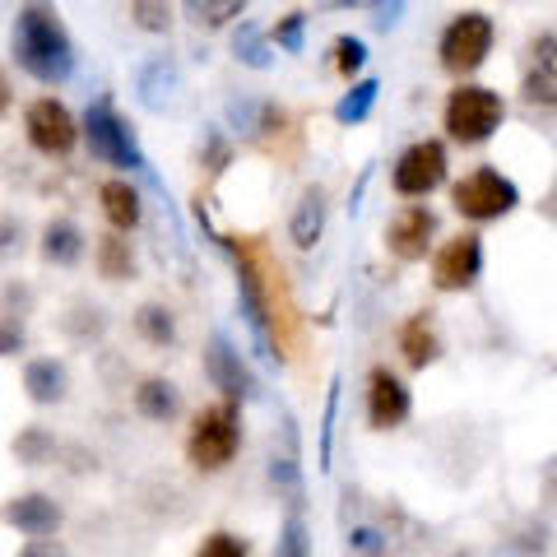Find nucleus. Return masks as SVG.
<instances>
[{
  "instance_id": "5701e85b",
  "label": "nucleus",
  "mask_w": 557,
  "mask_h": 557,
  "mask_svg": "<svg viewBox=\"0 0 557 557\" xmlns=\"http://www.w3.org/2000/svg\"><path fill=\"white\" fill-rule=\"evenodd\" d=\"M98 274L102 278H131L135 270V256H131V242H121V237H98Z\"/></svg>"
},
{
  "instance_id": "39448f33",
  "label": "nucleus",
  "mask_w": 557,
  "mask_h": 557,
  "mask_svg": "<svg viewBox=\"0 0 557 557\" xmlns=\"http://www.w3.org/2000/svg\"><path fill=\"white\" fill-rule=\"evenodd\" d=\"M450 205L474 223H493V219L511 214V209L520 205V190L502 177V172L479 168V172H469V177H460L456 186H450Z\"/></svg>"
},
{
  "instance_id": "412c9836",
  "label": "nucleus",
  "mask_w": 557,
  "mask_h": 557,
  "mask_svg": "<svg viewBox=\"0 0 557 557\" xmlns=\"http://www.w3.org/2000/svg\"><path fill=\"white\" fill-rule=\"evenodd\" d=\"M177 386H172V381H159V376H149L145 386L135 391V409L145 413V418H153V423H168L172 413H177Z\"/></svg>"
},
{
  "instance_id": "6e6552de",
  "label": "nucleus",
  "mask_w": 557,
  "mask_h": 557,
  "mask_svg": "<svg viewBox=\"0 0 557 557\" xmlns=\"http://www.w3.org/2000/svg\"><path fill=\"white\" fill-rule=\"evenodd\" d=\"M391 182H395L399 196H409V200L437 190L446 182V149H442V139H418V145H409L405 153H399Z\"/></svg>"
},
{
  "instance_id": "c85d7f7f",
  "label": "nucleus",
  "mask_w": 557,
  "mask_h": 557,
  "mask_svg": "<svg viewBox=\"0 0 557 557\" xmlns=\"http://www.w3.org/2000/svg\"><path fill=\"white\" fill-rule=\"evenodd\" d=\"M247 553H251L247 539H237V534H228V530L209 534L205 544H200V557H247Z\"/></svg>"
},
{
  "instance_id": "cd10ccee",
  "label": "nucleus",
  "mask_w": 557,
  "mask_h": 557,
  "mask_svg": "<svg viewBox=\"0 0 557 557\" xmlns=\"http://www.w3.org/2000/svg\"><path fill=\"white\" fill-rule=\"evenodd\" d=\"M362 65H368V47H362L358 38H339L335 42V70H339V75L354 79Z\"/></svg>"
},
{
  "instance_id": "a211bd4d",
  "label": "nucleus",
  "mask_w": 557,
  "mask_h": 557,
  "mask_svg": "<svg viewBox=\"0 0 557 557\" xmlns=\"http://www.w3.org/2000/svg\"><path fill=\"white\" fill-rule=\"evenodd\" d=\"M98 200H102V214H108L112 228L131 233L135 223H139V196L131 190V182H116V177H112V182H102Z\"/></svg>"
},
{
  "instance_id": "aec40b11",
  "label": "nucleus",
  "mask_w": 557,
  "mask_h": 557,
  "mask_svg": "<svg viewBox=\"0 0 557 557\" xmlns=\"http://www.w3.org/2000/svg\"><path fill=\"white\" fill-rule=\"evenodd\" d=\"M24 391L38 399V405H57V399L65 395V372H61V362H51V358L28 362V368H24Z\"/></svg>"
},
{
  "instance_id": "72a5a7b5",
  "label": "nucleus",
  "mask_w": 557,
  "mask_h": 557,
  "mask_svg": "<svg viewBox=\"0 0 557 557\" xmlns=\"http://www.w3.org/2000/svg\"><path fill=\"white\" fill-rule=\"evenodd\" d=\"M321 5H330V10H344V5H358V10H376L381 0H321Z\"/></svg>"
},
{
  "instance_id": "9b49d317",
  "label": "nucleus",
  "mask_w": 557,
  "mask_h": 557,
  "mask_svg": "<svg viewBox=\"0 0 557 557\" xmlns=\"http://www.w3.org/2000/svg\"><path fill=\"white\" fill-rule=\"evenodd\" d=\"M479 270H483V247H479V237H469V233L442 242V251L432 256V284L442 293L469 288L479 278Z\"/></svg>"
},
{
  "instance_id": "bb28decb",
  "label": "nucleus",
  "mask_w": 557,
  "mask_h": 557,
  "mask_svg": "<svg viewBox=\"0 0 557 557\" xmlns=\"http://www.w3.org/2000/svg\"><path fill=\"white\" fill-rule=\"evenodd\" d=\"M131 20L145 28V33H168L172 5H168V0H135V5H131Z\"/></svg>"
},
{
  "instance_id": "b1692460",
  "label": "nucleus",
  "mask_w": 557,
  "mask_h": 557,
  "mask_svg": "<svg viewBox=\"0 0 557 557\" xmlns=\"http://www.w3.org/2000/svg\"><path fill=\"white\" fill-rule=\"evenodd\" d=\"M182 5L200 28H223V24H233L237 14L247 10V0H182Z\"/></svg>"
},
{
  "instance_id": "ddd939ff",
  "label": "nucleus",
  "mask_w": 557,
  "mask_h": 557,
  "mask_svg": "<svg viewBox=\"0 0 557 557\" xmlns=\"http://www.w3.org/2000/svg\"><path fill=\"white\" fill-rule=\"evenodd\" d=\"M432 233H437V219H432V209L409 205V209H399V214L391 219L386 247H391V256H399V260H423L428 247H432Z\"/></svg>"
},
{
  "instance_id": "2eb2a0df",
  "label": "nucleus",
  "mask_w": 557,
  "mask_h": 557,
  "mask_svg": "<svg viewBox=\"0 0 557 557\" xmlns=\"http://www.w3.org/2000/svg\"><path fill=\"white\" fill-rule=\"evenodd\" d=\"M5 516H10V525L20 534H28V539H47V534H57V525H61V507L51 497H42V493L14 497Z\"/></svg>"
},
{
  "instance_id": "dca6fc26",
  "label": "nucleus",
  "mask_w": 557,
  "mask_h": 557,
  "mask_svg": "<svg viewBox=\"0 0 557 557\" xmlns=\"http://www.w3.org/2000/svg\"><path fill=\"white\" fill-rule=\"evenodd\" d=\"M321 228H325V196H321V186H307L302 200H298V209H293V219H288L293 247L311 251V247L321 242Z\"/></svg>"
},
{
  "instance_id": "6ab92c4d",
  "label": "nucleus",
  "mask_w": 557,
  "mask_h": 557,
  "mask_svg": "<svg viewBox=\"0 0 557 557\" xmlns=\"http://www.w3.org/2000/svg\"><path fill=\"white\" fill-rule=\"evenodd\" d=\"M42 256L51 260V265H75V260L84 256V233H79L70 219L47 223V233H42Z\"/></svg>"
},
{
  "instance_id": "20e7f679",
  "label": "nucleus",
  "mask_w": 557,
  "mask_h": 557,
  "mask_svg": "<svg viewBox=\"0 0 557 557\" xmlns=\"http://www.w3.org/2000/svg\"><path fill=\"white\" fill-rule=\"evenodd\" d=\"M502 98L493 89H483V84H460L456 94L446 102V131L450 139H460V145H483V139H493V131L502 126Z\"/></svg>"
},
{
  "instance_id": "4468645a",
  "label": "nucleus",
  "mask_w": 557,
  "mask_h": 557,
  "mask_svg": "<svg viewBox=\"0 0 557 557\" xmlns=\"http://www.w3.org/2000/svg\"><path fill=\"white\" fill-rule=\"evenodd\" d=\"M205 368H209V381L223 391V395H233V399H247L251 391H256V381H251V372L242 368V358L228 348V339L223 335H214L209 339V354H205Z\"/></svg>"
},
{
  "instance_id": "7ed1b4c3",
  "label": "nucleus",
  "mask_w": 557,
  "mask_h": 557,
  "mask_svg": "<svg viewBox=\"0 0 557 557\" xmlns=\"http://www.w3.org/2000/svg\"><path fill=\"white\" fill-rule=\"evenodd\" d=\"M242 446V428H237V399L228 395L223 405H209L196 413L190 423V437H186V456L196 469H223L233 465Z\"/></svg>"
},
{
  "instance_id": "393cba45",
  "label": "nucleus",
  "mask_w": 557,
  "mask_h": 557,
  "mask_svg": "<svg viewBox=\"0 0 557 557\" xmlns=\"http://www.w3.org/2000/svg\"><path fill=\"white\" fill-rule=\"evenodd\" d=\"M233 51H237V61H247L256 70H265L270 65V47H265V33H260L256 24H242L233 33Z\"/></svg>"
},
{
  "instance_id": "f03ea898",
  "label": "nucleus",
  "mask_w": 557,
  "mask_h": 557,
  "mask_svg": "<svg viewBox=\"0 0 557 557\" xmlns=\"http://www.w3.org/2000/svg\"><path fill=\"white\" fill-rule=\"evenodd\" d=\"M14 61L38 84H65L70 70H75V47H70L61 20L47 5H24L20 20H14Z\"/></svg>"
},
{
  "instance_id": "f3484780",
  "label": "nucleus",
  "mask_w": 557,
  "mask_h": 557,
  "mask_svg": "<svg viewBox=\"0 0 557 557\" xmlns=\"http://www.w3.org/2000/svg\"><path fill=\"white\" fill-rule=\"evenodd\" d=\"M399 354H405L409 368H428V362L437 358V330H432L428 311H418V317L405 321V330H399Z\"/></svg>"
},
{
  "instance_id": "9d476101",
  "label": "nucleus",
  "mask_w": 557,
  "mask_h": 557,
  "mask_svg": "<svg viewBox=\"0 0 557 557\" xmlns=\"http://www.w3.org/2000/svg\"><path fill=\"white\" fill-rule=\"evenodd\" d=\"M520 94H525L530 108H557V33H539V38H530Z\"/></svg>"
},
{
  "instance_id": "423d86ee",
  "label": "nucleus",
  "mask_w": 557,
  "mask_h": 557,
  "mask_svg": "<svg viewBox=\"0 0 557 557\" xmlns=\"http://www.w3.org/2000/svg\"><path fill=\"white\" fill-rule=\"evenodd\" d=\"M487 51H493V20L479 10L456 14L450 28L442 33V65L450 75H474V70L487 61Z\"/></svg>"
},
{
  "instance_id": "2f4dec72",
  "label": "nucleus",
  "mask_w": 557,
  "mask_h": 557,
  "mask_svg": "<svg viewBox=\"0 0 557 557\" xmlns=\"http://www.w3.org/2000/svg\"><path fill=\"white\" fill-rule=\"evenodd\" d=\"M348 548H358V553H381L386 544H381L376 530H354V534H348Z\"/></svg>"
},
{
  "instance_id": "4be33fe9",
  "label": "nucleus",
  "mask_w": 557,
  "mask_h": 557,
  "mask_svg": "<svg viewBox=\"0 0 557 557\" xmlns=\"http://www.w3.org/2000/svg\"><path fill=\"white\" fill-rule=\"evenodd\" d=\"M376 94H381L376 79H358L354 89H348V94L335 102V121H339V126H358V121H368Z\"/></svg>"
},
{
  "instance_id": "1a4fd4ad",
  "label": "nucleus",
  "mask_w": 557,
  "mask_h": 557,
  "mask_svg": "<svg viewBox=\"0 0 557 557\" xmlns=\"http://www.w3.org/2000/svg\"><path fill=\"white\" fill-rule=\"evenodd\" d=\"M24 131H28V145L38 149V153H70L75 149V139H79V126H75V116H70L65 102L57 98H38L33 108L24 112Z\"/></svg>"
},
{
  "instance_id": "f257e3e1",
  "label": "nucleus",
  "mask_w": 557,
  "mask_h": 557,
  "mask_svg": "<svg viewBox=\"0 0 557 557\" xmlns=\"http://www.w3.org/2000/svg\"><path fill=\"white\" fill-rule=\"evenodd\" d=\"M223 247L237 260V278H242V302H247L251 325L274 344L278 358H293L298 348V307H293V293L278 274L274 256L265 251L260 237H223Z\"/></svg>"
},
{
  "instance_id": "7c9ffc66",
  "label": "nucleus",
  "mask_w": 557,
  "mask_h": 557,
  "mask_svg": "<svg viewBox=\"0 0 557 557\" xmlns=\"http://www.w3.org/2000/svg\"><path fill=\"white\" fill-rule=\"evenodd\" d=\"M302 14H284V20H278L274 24V33H270V38L278 42V47H284V51H302Z\"/></svg>"
},
{
  "instance_id": "473e14b6",
  "label": "nucleus",
  "mask_w": 557,
  "mask_h": 557,
  "mask_svg": "<svg viewBox=\"0 0 557 557\" xmlns=\"http://www.w3.org/2000/svg\"><path fill=\"white\" fill-rule=\"evenodd\" d=\"M278 548H284V553H293V557H298V553H307V544H302V525H298V520H288V530H284V544H278Z\"/></svg>"
},
{
  "instance_id": "0eeeda50",
  "label": "nucleus",
  "mask_w": 557,
  "mask_h": 557,
  "mask_svg": "<svg viewBox=\"0 0 557 557\" xmlns=\"http://www.w3.org/2000/svg\"><path fill=\"white\" fill-rule=\"evenodd\" d=\"M84 135H89L94 159L112 163V168H145V153L135 149V139H131V131H126V121L116 116V108H112L108 98L89 108V116H84Z\"/></svg>"
},
{
  "instance_id": "c756f323",
  "label": "nucleus",
  "mask_w": 557,
  "mask_h": 557,
  "mask_svg": "<svg viewBox=\"0 0 557 557\" xmlns=\"http://www.w3.org/2000/svg\"><path fill=\"white\" fill-rule=\"evenodd\" d=\"M14 450H20V460H28V465H42L47 456H51V437L42 428H28L20 442H14Z\"/></svg>"
},
{
  "instance_id": "a878e982",
  "label": "nucleus",
  "mask_w": 557,
  "mask_h": 557,
  "mask_svg": "<svg viewBox=\"0 0 557 557\" xmlns=\"http://www.w3.org/2000/svg\"><path fill=\"white\" fill-rule=\"evenodd\" d=\"M135 330H139V335H145L149 344H172V339H177V325H172V311H163V307H139Z\"/></svg>"
},
{
  "instance_id": "f8f14e48",
  "label": "nucleus",
  "mask_w": 557,
  "mask_h": 557,
  "mask_svg": "<svg viewBox=\"0 0 557 557\" xmlns=\"http://www.w3.org/2000/svg\"><path fill=\"white\" fill-rule=\"evenodd\" d=\"M368 418L376 432H391L409 418V391L391 368H372L368 376Z\"/></svg>"
}]
</instances>
